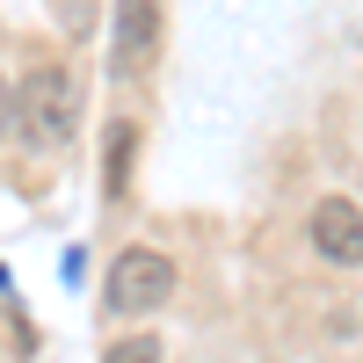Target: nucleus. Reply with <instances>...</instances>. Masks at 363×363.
I'll return each instance as SVG.
<instances>
[{
    "label": "nucleus",
    "mask_w": 363,
    "mask_h": 363,
    "mask_svg": "<svg viewBox=\"0 0 363 363\" xmlns=\"http://www.w3.org/2000/svg\"><path fill=\"white\" fill-rule=\"evenodd\" d=\"M15 109H22L29 145H66L80 131V80H73V66H66V58L29 66L22 87H15Z\"/></svg>",
    "instance_id": "nucleus-1"
},
{
    "label": "nucleus",
    "mask_w": 363,
    "mask_h": 363,
    "mask_svg": "<svg viewBox=\"0 0 363 363\" xmlns=\"http://www.w3.org/2000/svg\"><path fill=\"white\" fill-rule=\"evenodd\" d=\"M160 0H116V15H109V73L116 80H145L153 73V58H160Z\"/></svg>",
    "instance_id": "nucleus-3"
},
{
    "label": "nucleus",
    "mask_w": 363,
    "mask_h": 363,
    "mask_svg": "<svg viewBox=\"0 0 363 363\" xmlns=\"http://www.w3.org/2000/svg\"><path fill=\"white\" fill-rule=\"evenodd\" d=\"M8 131H22V109H15V80L0 73V138H8Z\"/></svg>",
    "instance_id": "nucleus-7"
},
{
    "label": "nucleus",
    "mask_w": 363,
    "mask_h": 363,
    "mask_svg": "<svg viewBox=\"0 0 363 363\" xmlns=\"http://www.w3.org/2000/svg\"><path fill=\"white\" fill-rule=\"evenodd\" d=\"M306 240H313L320 262L356 269V262H363V203H349V196H320L313 218H306Z\"/></svg>",
    "instance_id": "nucleus-4"
},
{
    "label": "nucleus",
    "mask_w": 363,
    "mask_h": 363,
    "mask_svg": "<svg viewBox=\"0 0 363 363\" xmlns=\"http://www.w3.org/2000/svg\"><path fill=\"white\" fill-rule=\"evenodd\" d=\"M174 298V262L160 247H124L109 269V284H102V306L116 320H138V313H160Z\"/></svg>",
    "instance_id": "nucleus-2"
},
{
    "label": "nucleus",
    "mask_w": 363,
    "mask_h": 363,
    "mask_svg": "<svg viewBox=\"0 0 363 363\" xmlns=\"http://www.w3.org/2000/svg\"><path fill=\"white\" fill-rule=\"evenodd\" d=\"M102 363H160V335H116Z\"/></svg>",
    "instance_id": "nucleus-5"
},
{
    "label": "nucleus",
    "mask_w": 363,
    "mask_h": 363,
    "mask_svg": "<svg viewBox=\"0 0 363 363\" xmlns=\"http://www.w3.org/2000/svg\"><path fill=\"white\" fill-rule=\"evenodd\" d=\"M124 160H131V124H116V131H109V196L124 189V174H131Z\"/></svg>",
    "instance_id": "nucleus-6"
}]
</instances>
